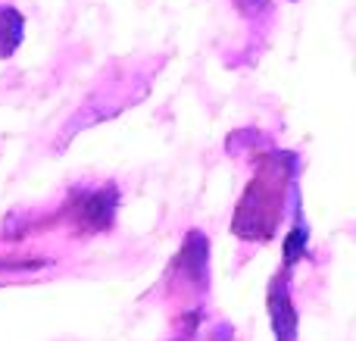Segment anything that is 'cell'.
I'll return each instance as SVG.
<instances>
[{"mask_svg": "<svg viewBox=\"0 0 356 341\" xmlns=\"http://www.w3.org/2000/svg\"><path fill=\"white\" fill-rule=\"evenodd\" d=\"M300 160L288 150H263L253 182L244 188L232 216V232L241 241L266 244L275 238L284 216V188L294 185Z\"/></svg>", "mask_w": 356, "mask_h": 341, "instance_id": "obj_1", "label": "cell"}, {"mask_svg": "<svg viewBox=\"0 0 356 341\" xmlns=\"http://www.w3.org/2000/svg\"><path fill=\"white\" fill-rule=\"evenodd\" d=\"M122 207V191L116 182H100L94 188H75L66 200V216L79 232L88 235H104L113 229Z\"/></svg>", "mask_w": 356, "mask_h": 341, "instance_id": "obj_2", "label": "cell"}, {"mask_svg": "<svg viewBox=\"0 0 356 341\" xmlns=\"http://www.w3.org/2000/svg\"><path fill=\"white\" fill-rule=\"evenodd\" d=\"M266 313L275 341H297L300 338V313L294 307V292H291V273L278 269L266 288Z\"/></svg>", "mask_w": 356, "mask_h": 341, "instance_id": "obj_3", "label": "cell"}, {"mask_svg": "<svg viewBox=\"0 0 356 341\" xmlns=\"http://www.w3.org/2000/svg\"><path fill=\"white\" fill-rule=\"evenodd\" d=\"M172 273L184 279V285L194 292H207L209 288V238L200 229H191L184 235L181 248H178L172 260Z\"/></svg>", "mask_w": 356, "mask_h": 341, "instance_id": "obj_4", "label": "cell"}, {"mask_svg": "<svg viewBox=\"0 0 356 341\" xmlns=\"http://www.w3.org/2000/svg\"><path fill=\"white\" fill-rule=\"evenodd\" d=\"M291 194H294V225H291V232L284 235V267H282V269H288V273L309 254V225H307V219H303L300 188L294 185Z\"/></svg>", "mask_w": 356, "mask_h": 341, "instance_id": "obj_5", "label": "cell"}, {"mask_svg": "<svg viewBox=\"0 0 356 341\" xmlns=\"http://www.w3.org/2000/svg\"><path fill=\"white\" fill-rule=\"evenodd\" d=\"M25 38V16L10 3H0V56L10 60Z\"/></svg>", "mask_w": 356, "mask_h": 341, "instance_id": "obj_6", "label": "cell"}, {"mask_svg": "<svg viewBox=\"0 0 356 341\" xmlns=\"http://www.w3.org/2000/svg\"><path fill=\"white\" fill-rule=\"evenodd\" d=\"M241 19H247L250 25H266L275 16V3L272 0H232Z\"/></svg>", "mask_w": 356, "mask_h": 341, "instance_id": "obj_7", "label": "cell"}, {"mask_svg": "<svg viewBox=\"0 0 356 341\" xmlns=\"http://www.w3.org/2000/svg\"><path fill=\"white\" fill-rule=\"evenodd\" d=\"M50 267L47 257H22V260H13V257H6V260H0V269L3 273H38V269Z\"/></svg>", "mask_w": 356, "mask_h": 341, "instance_id": "obj_8", "label": "cell"}]
</instances>
